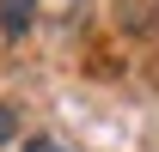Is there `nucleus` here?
Wrapping results in <instances>:
<instances>
[{"mask_svg": "<svg viewBox=\"0 0 159 152\" xmlns=\"http://www.w3.org/2000/svg\"><path fill=\"white\" fill-rule=\"evenodd\" d=\"M116 24L129 37H153L159 31V0H116Z\"/></svg>", "mask_w": 159, "mask_h": 152, "instance_id": "f257e3e1", "label": "nucleus"}, {"mask_svg": "<svg viewBox=\"0 0 159 152\" xmlns=\"http://www.w3.org/2000/svg\"><path fill=\"white\" fill-rule=\"evenodd\" d=\"M37 19V0H0V37H25Z\"/></svg>", "mask_w": 159, "mask_h": 152, "instance_id": "f03ea898", "label": "nucleus"}, {"mask_svg": "<svg viewBox=\"0 0 159 152\" xmlns=\"http://www.w3.org/2000/svg\"><path fill=\"white\" fill-rule=\"evenodd\" d=\"M12 134H19V116H12V110H6V103H0V146H6Z\"/></svg>", "mask_w": 159, "mask_h": 152, "instance_id": "7ed1b4c3", "label": "nucleus"}, {"mask_svg": "<svg viewBox=\"0 0 159 152\" xmlns=\"http://www.w3.org/2000/svg\"><path fill=\"white\" fill-rule=\"evenodd\" d=\"M25 152H61L55 140H25Z\"/></svg>", "mask_w": 159, "mask_h": 152, "instance_id": "20e7f679", "label": "nucleus"}]
</instances>
